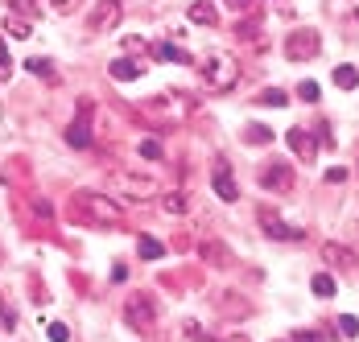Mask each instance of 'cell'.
Returning a JSON list of instances; mask_svg holds the SVG:
<instances>
[{"label": "cell", "instance_id": "15", "mask_svg": "<svg viewBox=\"0 0 359 342\" xmlns=\"http://www.w3.org/2000/svg\"><path fill=\"white\" fill-rule=\"evenodd\" d=\"M198 252H203V260H207V264H215V268H231V252H227L223 243L203 240V247H198Z\"/></svg>", "mask_w": 359, "mask_h": 342}, {"label": "cell", "instance_id": "39", "mask_svg": "<svg viewBox=\"0 0 359 342\" xmlns=\"http://www.w3.org/2000/svg\"><path fill=\"white\" fill-rule=\"evenodd\" d=\"M277 342H281V338H277Z\"/></svg>", "mask_w": 359, "mask_h": 342}, {"label": "cell", "instance_id": "34", "mask_svg": "<svg viewBox=\"0 0 359 342\" xmlns=\"http://www.w3.org/2000/svg\"><path fill=\"white\" fill-rule=\"evenodd\" d=\"M289 342H323V334H318V330H293Z\"/></svg>", "mask_w": 359, "mask_h": 342}, {"label": "cell", "instance_id": "2", "mask_svg": "<svg viewBox=\"0 0 359 342\" xmlns=\"http://www.w3.org/2000/svg\"><path fill=\"white\" fill-rule=\"evenodd\" d=\"M198 78L207 91H231L240 83V62L231 54H207L203 67H198Z\"/></svg>", "mask_w": 359, "mask_h": 342}, {"label": "cell", "instance_id": "32", "mask_svg": "<svg viewBox=\"0 0 359 342\" xmlns=\"http://www.w3.org/2000/svg\"><path fill=\"white\" fill-rule=\"evenodd\" d=\"M8 78H13V58H8V50L0 41V83H8Z\"/></svg>", "mask_w": 359, "mask_h": 342}, {"label": "cell", "instance_id": "16", "mask_svg": "<svg viewBox=\"0 0 359 342\" xmlns=\"http://www.w3.org/2000/svg\"><path fill=\"white\" fill-rule=\"evenodd\" d=\"M215 309L223 313V317H244L248 313V301H240V293H219V301H215Z\"/></svg>", "mask_w": 359, "mask_h": 342}, {"label": "cell", "instance_id": "12", "mask_svg": "<svg viewBox=\"0 0 359 342\" xmlns=\"http://www.w3.org/2000/svg\"><path fill=\"white\" fill-rule=\"evenodd\" d=\"M149 111H157V116H165V120H182V116L190 111V103L178 100V95H153Z\"/></svg>", "mask_w": 359, "mask_h": 342}, {"label": "cell", "instance_id": "25", "mask_svg": "<svg viewBox=\"0 0 359 342\" xmlns=\"http://www.w3.org/2000/svg\"><path fill=\"white\" fill-rule=\"evenodd\" d=\"M244 140H248V144H269V140H273V128H269V124H248V128H244Z\"/></svg>", "mask_w": 359, "mask_h": 342}, {"label": "cell", "instance_id": "18", "mask_svg": "<svg viewBox=\"0 0 359 342\" xmlns=\"http://www.w3.org/2000/svg\"><path fill=\"white\" fill-rule=\"evenodd\" d=\"M161 210H165V214H186V210H190V194H182V190L161 194Z\"/></svg>", "mask_w": 359, "mask_h": 342}, {"label": "cell", "instance_id": "19", "mask_svg": "<svg viewBox=\"0 0 359 342\" xmlns=\"http://www.w3.org/2000/svg\"><path fill=\"white\" fill-rule=\"evenodd\" d=\"M21 67L29 70V74H37V78H46V83H58L62 74L54 70V62H46V58H29V62H21Z\"/></svg>", "mask_w": 359, "mask_h": 342}, {"label": "cell", "instance_id": "7", "mask_svg": "<svg viewBox=\"0 0 359 342\" xmlns=\"http://www.w3.org/2000/svg\"><path fill=\"white\" fill-rule=\"evenodd\" d=\"M260 227H264V235H269V240H281V243H285V240L293 243V240H302V235H306V231L289 227V223L277 214V210H273V206H260Z\"/></svg>", "mask_w": 359, "mask_h": 342}, {"label": "cell", "instance_id": "23", "mask_svg": "<svg viewBox=\"0 0 359 342\" xmlns=\"http://www.w3.org/2000/svg\"><path fill=\"white\" fill-rule=\"evenodd\" d=\"M334 87L355 91V87H359V70L355 67H334Z\"/></svg>", "mask_w": 359, "mask_h": 342}, {"label": "cell", "instance_id": "35", "mask_svg": "<svg viewBox=\"0 0 359 342\" xmlns=\"http://www.w3.org/2000/svg\"><path fill=\"white\" fill-rule=\"evenodd\" d=\"M256 34H260L256 21H244V25H240V37H244V41H256Z\"/></svg>", "mask_w": 359, "mask_h": 342}, {"label": "cell", "instance_id": "8", "mask_svg": "<svg viewBox=\"0 0 359 342\" xmlns=\"http://www.w3.org/2000/svg\"><path fill=\"white\" fill-rule=\"evenodd\" d=\"M260 186H264V190H273V194L293 190V165H285V161H269V165L260 170Z\"/></svg>", "mask_w": 359, "mask_h": 342}, {"label": "cell", "instance_id": "22", "mask_svg": "<svg viewBox=\"0 0 359 342\" xmlns=\"http://www.w3.org/2000/svg\"><path fill=\"white\" fill-rule=\"evenodd\" d=\"M153 54H157V58H165V62H186V67H190V54H186V50H178V46H170V41L153 46Z\"/></svg>", "mask_w": 359, "mask_h": 342}, {"label": "cell", "instance_id": "30", "mask_svg": "<svg viewBox=\"0 0 359 342\" xmlns=\"http://www.w3.org/2000/svg\"><path fill=\"white\" fill-rule=\"evenodd\" d=\"M141 157H144V161H161V157H165V149H161L157 140H141Z\"/></svg>", "mask_w": 359, "mask_h": 342}, {"label": "cell", "instance_id": "38", "mask_svg": "<svg viewBox=\"0 0 359 342\" xmlns=\"http://www.w3.org/2000/svg\"><path fill=\"white\" fill-rule=\"evenodd\" d=\"M0 313H4V297H0Z\"/></svg>", "mask_w": 359, "mask_h": 342}, {"label": "cell", "instance_id": "11", "mask_svg": "<svg viewBox=\"0 0 359 342\" xmlns=\"http://www.w3.org/2000/svg\"><path fill=\"white\" fill-rule=\"evenodd\" d=\"M323 260L330 264V268H355L359 256L347 247V243H323Z\"/></svg>", "mask_w": 359, "mask_h": 342}, {"label": "cell", "instance_id": "21", "mask_svg": "<svg viewBox=\"0 0 359 342\" xmlns=\"http://www.w3.org/2000/svg\"><path fill=\"white\" fill-rule=\"evenodd\" d=\"M137 252H141V260H161V256H165V243H161V240H153V235H141Z\"/></svg>", "mask_w": 359, "mask_h": 342}, {"label": "cell", "instance_id": "17", "mask_svg": "<svg viewBox=\"0 0 359 342\" xmlns=\"http://www.w3.org/2000/svg\"><path fill=\"white\" fill-rule=\"evenodd\" d=\"M4 29H8V37L25 41V37H34V21H29V17H21V13H8V17H4Z\"/></svg>", "mask_w": 359, "mask_h": 342}, {"label": "cell", "instance_id": "10", "mask_svg": "<svg viewBox=\"0 0 359 342\" xmlns=\"http://www.w3.org/2000/svg\"><path fill=\"white\" fill-rule=\"evenodd\" d=\"M285 140H289V149H293V153H297L302 161H314V157H318V140L310 137L306 128H289Z\"/></svg>", "mask_w": 359, "mask_h": 342}, {"label": "cell", "instance_id": "3", "mask_svg": "<svg viewBox=\"0 0 359 342\" xmlns=\"http://www.w3.org/2000/svg\"><path fill=\"white\" fill-rule=\"evenodd\" d=\"M111 190L120 194V198H128V203H153L157 198V182L153 177H144V173H128V170H111Z\"/></svg>", "mask_w": 359, "mask_h": 342}, {"label": "cell", "instance_id": "37", "mask_svg": "<svg viewBox=\"0 0 359 342\" xmlns=\"http://www.w3.org/2000/svg\"><path fill=\"white\" fill-rule=\"evenodd\" d=\"M223 342H252V338H248V334H240V330H236V334H227Z\"/></svg>", "mask_w": 359, "mask_h": 342}, {"label": "cell", "instance_id": "5", "mask_svg": "<svg viewBox=\"0 0 359 342\" xmlns=\"http://www.w3.org/2000/svg\"><path fill=\"white\" fill-rule=\"evenodd\" d=\"M318 50H323V37H318V29H293V34H285V58L289 62H310V58H318Z\"/></svg>", "mask_w": 359, "mask_h": 342}, {"label": "cell", "instance_id": "14", "mask_svg": "<svg viewBox=\"0 0 359 342\" xmlns=\"http://www.w3.org/2000/svg\"><path fill=\"white\" fill-rule=\"evenodd\" d=\"M108 74L116 78V83H133V78H141L144 74V67L141 62H133V58H116V62L108 67Z\"/></svg>", "mask_w": 359, "mask_h": 342}, {"label": "cell", "instance_id": "31", "mask_svg": "<svg viewBox=\"0 0 359 342\" xmlns=\"http://www.w3.org/2000/svg\"><path fill=\"white\" fill-rule=\"evenodd\" d=\"M79 4H83V0H50V13H58V17H71Z\"/></svg>", "mask_w": 359, "mask_h": 342}, {"label": "cell", "instance_id": "33", "mask_svg": "<svg viewBox=\"0 0 359 342\" xmlns=\"http://www.w3.org/2000/svg\"><path fill=\"white\" fill-rule=\"evenodd\" d=\"M46 334H50V342H67V338H71V330H67L62 322H50V326H46Z\"/></svg>", "mask_w": 359, "mask_h": 342}, {"label": "cell", "instance_id": "6", "mask_svg": "<svg viewBox=\"0 0 359 342\" xmlns=\"http://www.w3.org/2000/svg\"><path fill=\"white\" fill-rule=\"evenodd\" d=\"M120 17H124V4H120V0H95V8L87 13V34L91 37L111 34V29L120 25Z\"/></svg>", "mask_w": 359, "mask_h": 342}, {"label": "cell", "instance_id": "36", "mask_svg": "<svg viewBox=\"0 0 359 342\" xmlns=\"http://www.w3.org/2000/svg\"><path fill=\"white\" fill-rule=\"evenodd\" d=\"M227 4H231V8H236V13H244V8H248L252 0H227Z\"/></svg>", "mask_w": 359, "mask_h": 342}, {"label": "cell", "instance_id": "27", "mask_svg": "<svg viewBox=\"0 0 359 342\" xmlns=\"http://www.w3.org/2000/svg\"><path fill=\"white\" fill-rule=\"evenodd\" d=\"M339 334H343V338H359V317L343 313V317H339Z\"/></svg>", "mask_w": 359, "mask_h": 342}, {"label": "cell", "instance_id": "29", "mask_svg": "<svg viewBox=\"0 0 359 342\" xmlns=\"http://www.w3.org/2000/svg\"><path fill=\"white\" fill-rule=\"evenodd\" d=\"M297 95H302V100H306V103H318V95H323V87H318L314 78H306V83L297 87Z\"/></svg>", "mask_w": 359, "mask_h": 342}, {"label": "cell", "instance_id": "1", "mask_svg": "<svg viewBox=\"0 0 359 342\" xmlns=\"http://www.w3.org/2000/svg\"><path fill=\"white\" fill-rule=\"evenodd\" d=\"M74 214L95 223V227H120L124 223V210L111 203L108 194H95V190H79L74 194Z\"/></svg>", "mask_w": 359, "mask_h": 342}, {"label": "cell", "instance_id": "26", "mask_svg": "<svg viewBox=\"0 0 359 342\" xmlns=\"http://www.w3.org/2000/svg\"><path fill=\"white\" fill-rule=\"evenodd\" d=\"M17 8H25V17L34 21L41 13H50V0H17Z\"/></svg>", "mask_w": 359, "mask_h": 342}, {"label": "cell", "instance_id": "13", "mask_svg": "<svg viewBox=\"0 0 359 342\" xmlns=\"http://www.w3.org/2000/svg\"><path fill=\"white\" fill-rule=\"evenodd\" d=\"M186 17H190L194 25H219V8H215V0H194V4L186 8Z\"/></svg>", "mask_w": 359, "mask_h": 342}, {"label": "cell", "instance_id": "4", "mask_svg": "<svg viewBox=\"0 0 359 342\" xmlns=\"http://www.w3.org/2000/svg\"><path fill=\"white\" fill-rule=\"evenodd\" d=\"M124 322H128V330L149 334L153 322H157V306H153V297H149V293H133V297L124 301Z\"/></svg>", "mask_w": 359, "mask_h": 342}, {"label": "cell", "instance_id": "28", "mask_svg": "<svg viewBox=\"0 0 359 342\" xmlns=\"http://www.w3.org/2000/svg\"><path fill=\"white\" fill-rule=\"evenodd\" d=\"M260 103H269V107H285L289 95L285 91H277V87H269V91H260Z\"/></svg>", "mask_w": 359, "mask_h": 342}, {"label": "cell", "instance_id": "9", "mask_svg": "<svg viewBox=\"0 0 359 342\" xmlns=\"http://www.w3.org/2000/svg\"><path fill=\"white\" fill-rule=\"evenodd\" d=\"M211 186H215V194L223 198V203H236V198H240V186H236V177H231V165H227V161H215Z\"/></svg>", "mask_w": 359, "mask_h": 342}, {"label": "cell", "instance_id": "24", "mask_svg": "<svg viewBox=\"0 0 359 342\" xmlns=\"http://www.w3.org/2000/svg\"><path fill=\"white\" fill-rule=\"evenodd\" d=\"M310 289H314V297H334V276L330 273H314V280H310Z\"/></svg>", "mask_w": 359, "mask_h": 342}, {"label": "cell", "instance_id": "20", "mask_svg": "<svg viewBox=\"0 0 359 342\" xmlns=\"http://www.w3.org/2000/svg\"><path fill=\"white\" fill-rule=\"evenodd\" d=\"M67 144H71V149H87V144H91V128H87L83 120H74L71 128H67Z\"/></svg>", "mask_w": 359, "mask_h": 342}]
</instances>
